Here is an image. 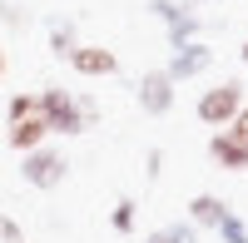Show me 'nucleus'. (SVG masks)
<instances>
[{
    "instance_id": "nucleus-14",
    "label": "nucleus",
    "mask_w": 248,
    "mask_h": 243,
    "mask_svg": "<svg viewBox=\"0 0 248 243\" xmlns=\"http://www.w3.org/2000/svg\"><path fill=\"white\" fill-rule=\"evenodd\" d=\"M214 233H218L223 243H248V224H243V213H233V209L223 213V224H218Z\"/></svg>"
},
{
    "instance_id": "nucleus-12",
    "label": "nucleus",
    "mask_w": 248,
    "mask_h": 243,
    "mask_svg": "<svg viewBox=\"0 0 248 243\" xmlns=\"http://www.w3.org/2000/svg\"><path fill=\"white\" fill-rule=\"evenodd\" d=\"M144 243H199V228L189 224V218H174V224H159Z\"/></svg>"
},
{
    "instance_id": "nucleus-1",
    "label": "nucleus",
    "mask_w": 248,
    "mask_h": 243,
    "mask_svg": "<svg viewBox=\"0 0 248 243\" xmlns=\"http://www.w3.org/2000/svg\"><path fill=\"white\" fill-rule=\"evenodd\" d=\"M35 99H40V119H45V129H50V134H65V139L85 134L94 119H99L94 94H75V90H65V85L35 90Z\"/></svg>"
},
{
    "instance_id": "nucleus-13",
    "label": "nucleus",
    "mask_w": 248,
    "mask_h": 243,
    "mask_svg": "<svg viewBox=\"0 0 248 243\" xmlns=\"http://www.w3.org/2000/svg\"><path fill=\"white\" fill-rule=\"evenodd\" d=\"M134 224H139V204H134L129 194L114 198V209H109V228H114V233H134Z\"/></svg>"
},
{
    "instance_id": "nucleus-16",
    "label": "nucleus",
    "mask_w": 248,
    "mask_h": 243,
    "mask_svg": "<svg viewBox=\"0 0 248 243\" xmlns=\"http://www.w3.org/2000/svg\"><path fill=\"white\" fill-rule=\"evenodd\" d=\"M25 114H40V99H35L30 90H15L10 105H5V119H25Z\"/></svg>"
},
{
    "instance_id": "nucleus-22",
    "label": "nucleus",
    "mask_w": 248,
    "mask_h": 243,
    "mask_svg": "<svg viewBox=\"0 0 248 243\" xmlns=\"http://www.w3.org/2000/svg\"><path fill=\"white\" fill-rule=\"evenodd\" d=\"M189 5H218V0H189Z\"/></svg>"
},
{
    "instance_id": "nucleus-19",
    "label": "nucleus",
    "mask_w": 248,
    "mask_h": 243,
    "mask_svg": "<svg viewBox=\"0 0 248 243\" xmlns=\"http://www.w3.org/2000/svg\"><path fill=\"white\" fill-rule=\"evenodd\" d=\"M159 174H164V149H149V154H144V179L154 184Z\"/></svg>"
},
{
    "instance_id": "nucleus-4",
    "label": "nucleus",
    "mask_w": 248,
    "mask_h": 243,
    "mask_svg": "<svg viewBox=\"0 0 248 243\" xmlns=\"http://www.w3.org/2000/svg\"><path fill=\"white\" fill-rule=\"evenodd\" d=\"M134 99H139V109L149 114V119H164V114L174 109L179 90H174V79L164 75V70H144V75L134 79Z\"/></svg>"
},
{
    "instance_id": "nucleus-23",
    "label": "nucleus",
    "mask_w": 248,
    "mask_h": 243,
    "mask_svg": "<svg viewBox=\"0 0 248 243\" xmlns=\"http://www.w3.org/2000/svg\"><path fill=\"white\" fill-rule=\"evenodd\" d=\"M0 79H5V50H0Z\"/></svg>"
},
{
    "instance_id": "nucleus-15",
    "label": "nucleus",
    "mask_w": 248,
    "mask_h": 243,
    "mask_svg": "<svg viewBox=\"0 0 248 243\" xmlns=\"http://www.w3.org/2000/svg\"><path fill=\"white\" fill-rule=\"evenodd\" d=\"M189 10H194V5H179V0H149V15L159 20L164 30H169V25H174L179 15H189Z\"/></svg>"
},
{
    "instance_id": "nucleus-2",
    "label": "nucleus",
    "mask_w": 248,
    "mask_h": 243,
    "mask_svg": "<svg viewBox=\"0 0 248 243\" xmlns=\"http://www.w3.org/2000/svg\"><path fill=\"white\" fill-rule=\"evenodd\" d=\"M243 105H248V99H243V79H223V85L203 90V94L194 99V114H199L209 129H229Z\"/></svg>"
},
{
    "instance_id": "nucleus-8",
    "label": "nucleus",
    "mask_w": 248,
    "mask_h": 243,
    "mask_svg": "<svg viewBox=\"0 0 248 243\" xmlns=\"http://www.w3.org/2000/svg\"><path fill=\"white\" fill-rule=\"evenodd\" d=\"M0 139H5L15 154H30L40 144H50V129H45L40 114H25V119H5V134H0Z\"/></svg>"
},
{
    "instance_id": "nucleus-20",
    "label": "nucleus",
    "mask_w": 248,
    "mask_h": 243,
    "mask_svg": "<svg viewBox=\"0 0 248 243\" xmlns=\"http://www.w3.org/2000/svg\"><path fill=\"white\" fill-rule=\"evenodd\" d=\"M229 129H233V134H238V139H248V105H243V109H238V119H233V124H229Z\"/></svg>"
},
{
    "instance_id": "nucleus-11",
    "label": "nucleus",
    "mask_w": 248,
    "mask_h": 243,
    "mask_svg": "<svg viewBox=\"0 0 248 243\" xmlns=\"http://www.w3.org/2000/svg\"><path fill=\"white\" fill-rule=\"evenodd\" d=\"M164 35H169V50H179V45H194V40L203 35V15H199V10H189V15H179L174 25L164 30Z\"/></svg>"
},
{
    "instance_id": "nucleus-5",
    "label": "nucleus",
    "mask_w": 248,
    "mask_h": 243,
    "mask_svg": "<svg viewBox=\"0 0 248 243\" xmlns=\"http://www.w3.org/2000/svg\"><path fill=\"white\" fill-rule=\"evenodd\" d=\"M209 70H214V50L203 45V40L169 50V65H164V75H169L174 85H184V79H199V75H209Z\"/></svg>"
},
{
    "instance_id": "nucleus-6",
    "label": "nucleus",
    "mask_w": 248,
    "mask_h": 243,
    "mask_svg": "<svg viewBox=\"0 0 248 243\" xmlns=\"http://www.w3.org/2000/svg\"><path fill=\"white\" fill-rule=\"evenodd\" d=\"M209 159L229 174H248V139H238L233 129H214L209 134Z\"/></svg>"
},
{
    "instance_id": "nucleus-9",
    "label": "nucleus",
    "mask_w": 248,
    "mask_h": 243,
    "mask_svg": "<svg viewBox=\"0 0 248 243\" xmlns=\"http://www.w3.org/2000/svg\"><path fill=\"white\" fill-rule=\"evenodd\" d=\"M223 213H229V204H223L218 194H194L189 198V224L194 228H218Z\"/></svg>"
},
{
    "instance_id": "nucleus-3",
    "label": "nucleus",
    "mask_w": 248,
    "mask_h": 243,
    "mask_svg": "<svg viewBox=\"0 0 248 243\" xmlns=\"http://www.w3.org/2000/svg\"><path fill=\"white\" fill-rule=\"evenodd\" d=\"M20 179H25L30 189L50 194V189H60V184L70 179V159L60 154V149H50V144H40V149H30V154H20Z\"/></svg>"
},
{
    "instance_id": "nucleus-7",
    "label": "nucleus",
    "mask_w": 248,
    "mask_h": 243,
    "mask_svg": "<svg viewBox=\"0 0 248 243\" xmlns=\"http://www.w3.org/2000/svg\"><path fill=\"white\" fill-rule=\"evenodd\" d=\"M65 65H70L75 75H85V79H109V75H119V55L105 50V45H79Z\"/></svg>"
},
{
    "instance_id": "nucleus-17",
    "label": "nucleus",
    "mask_w": 248,
    "mask_h": 243,
    "mask_svg": "<svg viewBox=\"0 0 248 243\" xmlns=\"http://www.w3.org/2000/svg\"><path fill=\"white\" fill-rule=\"evenodd\" d=\"M0 243H25V228H20V218L0 213Z\"/></svg>"
},
{
    "instance_id": "nucleus-18",
    "label": "nucleus",
    "mask_w": 248,
    "mask_h": 243,
    "mask_svg": "<svg viewBox=\"0 0 248 243\" xmlns=\"http://www.w3.org/2000/svg\"><path fill=\"white\" fill-rule=\"evenodd\" d=\"M0 20H5L10 30H25V5H10L5 0V5H0Z\"/></svg>"
},
{
    "instance_id": "nucleus-21",
    "label": "nucleus",
    "mask_w": 248,
    "mask_h": 243,
    "mask_svg": "<svg viewBox=\"0 0 248 243\" xmlns=\"http://www.w3.org/2000/svg\"><path fill=\"white\" fill-rule=\"evenodd\" d=\"M238 60H243V65H248V40H243V50H238Z\"/></svg>"
},
{
    "instance_id": "nucleus-10",
    "label": "nucleus",
    "mask_w": 248,
    "mask_h": 243,
    "mask_svg": "<svg viewBox=\"0 0 248 243\" xmlns=\"http://www.w3.org/2000/svg\"><path fill=\"white\" fill-rule=\"evenodd\" d=\"M85 40H79V30H75V20H50V55L55 60H70Z\"/></svg>"
}]
</instances>
